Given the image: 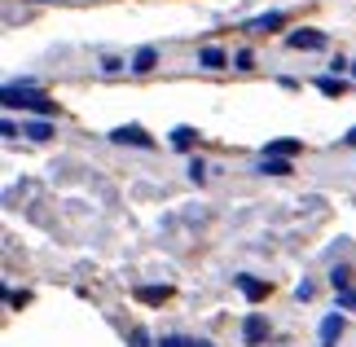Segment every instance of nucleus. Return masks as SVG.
Listing matches in <instances>:
<instances>
[{
    "label": "nucleus",
    "instance_id": "1",
    "mask_svg": "<svg viewBox=\"0 0 356 347\" xmlns=\"http://www.w3.org/2000/svg\"><path fill=\"white\" fill-rule=\"evenodd\" d=\"M5 106L13 110V106H22V110H40V115H44V110H53V102L44 92H35L31 84H9L5 88Z\"/></svg>",
    "mask_w": 356,
    "mask_h": 347
},
{
    "label": "nucleus",
    "instance_id": "2",
    "mask_svg": "<svg viewBox=\"0 0 356 347\" xmlns=\"http://www.w3.org/2000/svg\"><path fill=\"white\" fill-rule=\"evenodd\" d=\"M286 45H291V49H325V31L304 26V31H291V35H286Z\"/></svg>",
    "mask_w": 356,
    "mask_h": 347
},
{
    "label": "nucleus",
    "instance_id": "3",
    "mask_svg": "<svg viewBox=\"0 0 356 347\" xmlns=\"http://www.w3.org/2000/svg\"><path fill=\"white\" fill-rule=\"evenodd\" d=\"M111 136H115L119 145H141V150H149V145H154V141L145 136V128H136V123H123V128H115Z\"/></svg>",
    "mask_w": 356,
    "mask_h": 347
},
{
    "label": "nucleus",
    "instance_id": "4",
    "mask_svg": "<svg viewBox=\"0 0 356 347\" xmlns=\"http://www.w3.org/2000/svg\"><path fill=\"white\" fill-rule=\"evenodd\" d=\"M154 62H159V49L154 45H141V49L132 53V71L136 75H149V71H154Z\"/></svg>",
    "mask_w": 356,
    "mask_h": 347
},
{
    "label": "nucleus",
    "instance_id": "5",
    "mask_svg": "<svg viewBox=\"0 0 356 347\" xmlns=\"http://www.w3.org/2000/svg\"><path fill=\"white\" fill-rule=\"evenodd\" d=\"M339 334H343V308H334V312L321 321V343H334Z\"/></svg>",
    "mask_w": 356,
    "mask_h": 347
},
{
    "label": "nucleus",
    "instance_id": "6",
    "mask_svg": "<svg viewBox=\"0 0 356 347\" xmlns=\"http://www.w3.org/2000/svg\"><path fill=\"white\" fill-rule=\"evenodd\" d=\"M242 339L251 343V347H255V343H264V339H268V325H264V321H259V316L251 312V316H246V325H242Z\"/></svg>",
    "mask_w": 356,
    "mask_h": 347
},
{
    "label": "nucleus",
    "instance_id": "7",
    "mask_svg": "<svg viewBox=\"0 0 356 347\" xmlns=\"http://www.w3.org/2000/svg\"><path fill=\"white\" fill-rule=\"evenodd\" d=\"M277 26H286V13H277V9H273V13H259V18L251 22V31H259V35H264V31H277Z\"/></svg>",
    "mask_w": 356,
    "mask_h": 347
},
{
    "label": "nucleus",
    "instance_id": "8",
    "mask_svg": "<svg viewBox=\"0 0 356 347\" xmlns=\"http://www.w3.org/2000/svg\"><path fill=\"white\" fill-rule=\"evenodd\" d=\"M198 62H202V66H207V71H220V66H225L229 58H225V49H216V45H207V49H202V53H198Z\"/></svg>",
    "mask_w": 356,
    "mask_h": 347
},
{
    "label": "nucleus",
    "instance_id": "9",
    "mask_svg": "<svg viewBox=\"0 0 356 347\" xmlns=\"http://www.w3.org/2000/svg\"><path fill=\"white\" fill-rule=\"evenodd\" d=\"M259 172L264 176H291V159H259Z\"/></svg>",
    "mask_w": 356,
    "mask_h": 347
},
{
    "label": "nucleus",
    "instance_id": "10",
    "mask_svg": "<svg viewBox=\"0 0 356 347\" xmlns=\"http://www.w3.org/2000/svg\"><path fill=\"white\" fill-rule=\"evenodd\" d=\"M295 150H304V145H299V141H273V145L264 150V159H291Z\"/></svg>",
    "mask_w": 356,
    "mask_h": 347
},
{
    "label": "nucleus",
    "instance_id": "11",
    "mask_svg": "<svg viewBox=\"0 0 356 347\" xmlns=\"http://www.w3.org/2000/svg\"><path fill=\"white\" fill-rule=\"evenodd\" d=\"M238 286H242V295H246V299H264V295H268V286H264V282H255V277H238Z\"/></svg>",
    "mask_w": 356,
    "mask_h": 347
},
{
    "label": "nucleus",
    "instance_id": "12",
    "mask_svg": "<svg viewBox=\"0 0 356 347\" xmlns=\"http://www.w3.org/2000/svg\"><path fill=\"white\" fill-rule=\"evenodd\" d=\"M136 299H141V303H163V299H168V286H141Z\"/></svg>",
    "mask_w": 356,
    "mask_h": 347
},
{
    "label": "nucleus",
    "instance_id": "13",
    "mask_svg": "<svg viewBox=\"0 0 356 347\" xmlns=\"http://www.w3.org/2000/svg\"><path fill=\"white\" fill-rule=\"evenodd\" d=\"M317 92L339 97V92H343V79H339V75H321V79H317Z\"/></svg>",
    "mask_w": 356,
    "mask_h": 347
},
{
    "label": "nucleus",
    "instance_id": "14",
    "mask_svg": "<svg viewBox=\"0 0 356 347\" xmlns=\"http://www.w3.org/2000/svg\"><path fill=\"white\" fill-rule=\"evenodd\" d=\"M194 141H198V132H194V128H176V132H172V145H176V150H189Z\"/></svg>",
    "mask_w": 356,
    "mask_h": 347
},
{
    "label": "nucleus",
    "instance_id": "15",
    "mask_svg": "<svg viewBox=\"0 0 356 347\" xmlns=\"http://www.w3.org/2000/svg\"><path fill=\"white\" fill-rule=\"evenodd\" d=\"M26 136H31V141H49V136H53V128H49L44 119H35V123H26Z\"/></svg>",
    "mask_w": 356,
    "mask_h": 347
},
{
    "label": "nucleus",
    "instance_id": "16",
    "mask_svg": "<svg viewBox=\"0 0 356 347\" xmlns=\"http://www.w3.org/2000/svg\"><path fill=\"white\" fill-rule=\"evenodd\" d=\"M348 282H352V268H343V264H339V268L330 273V286H334V290H348Z\"/></svg>",
    "mask_w": 356,
    "mask_h": 347
},
{
    "label": "nucleus",
    "instance_id": "17",
    "mask_svg": "<svg viewBox=\"0 0 356 347\" xmlns=\"http://www.w3.org/2000/svg\"><path fill=\"white\" fill-rule=\"evenodd\" d=\"M189 180H194V185H202V180H207V168H202V163L194 159V163H189Z\"/></svg>",
    "mask_w": 356,
    "mask_h": 347
},
{
    "label": "nucleus",
    "instance_id": "18",
    "mask_svg": "<svg viewBox=\"0 0 356 347\" xmlns=\"http://www.w3.org/2000/svg\"><path fill=\"white\" fill-rule=\"evenodd\" d=\"M159 347H198V343H189L181 334H168V339H159Z\"/></svg>",
    "mask_w": 356,
    "mask_h": 347
},
{
    "label": "nucleus",
    "instance_id": "19",
    "mask_svg": "<svg viewBox=\"0 0 356 347\" xmlns=\"http://www.w3.org/2000/svg\"><path fill=\"white\" fill-rule=\"evenodd\" d=\"M339 308H343V312L356 308V290H339Z\"/></svg>",
    "mask_w": 356,
    "mask_h": 347
},
{
    "label": "nucleus",
    "instance_id": "20",
    "mask_svg": "<svg viewBox=\"0 0 356 347\" xmlns=\"http://www.w3.org/2000/svg\"><path fill=\"white\" fill-rule=\"evenodd\" d=\"M128 343H132V347H149V334H145V330H132Z\"/></svg>",
    "mask_w": 356,
    "mask_h": 347
},
{
    "label": "nucleus",
    "instance_id": "21",
    "mask_svg": "<svg viewBox=\"0 0 356 347\" xmlns=\"http://www.w3.org/2000/svg\"><path fill=\"white\" fill-rule=\"evenodd\" d=\"M234 62H238V71H251V62H255V58H251V53H246V49H242V53H238V58H234Z\"/></svg>",
    "mask_w": 356,
    "mask_h": 347
},
{
    "label": "nucleus",
    "instance_id": "22",
    "mask_svg": "<svg viewBox=\"0 0 356 347\" xmlns=\"http://www.w3.org/2000/svg\"><path fill=\"white\" fill-rule=\"evenodd\" d=\"M343 145H356V128H352V132H348V136H343Z\"/></svg>",
    "mask_w": 356,
    "mask_h": 347
},
{
    "label": "nucleus",
    "instance_id": "23",
    "mask_svg": "<svg viewBox=\"0 0 356 347\" xmlns=\"http://www.w3.org/2000/svg\"><path fill=\"white\" fill-rule=\"evenodd\" d=\"M198 347H211V343H198Z\"/></svg>",
    "mask_w": 356,
    "mask_h": 347
}]
</instances>
